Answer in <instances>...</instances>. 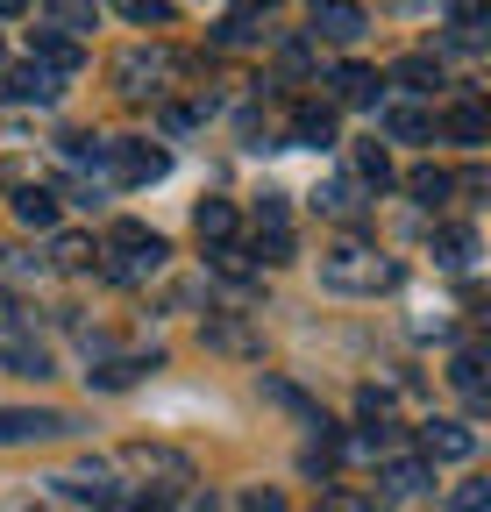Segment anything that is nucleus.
I'll use <instances>...</instances> for the list:
<instances>
[{"mask_svg":"<svg viewBox=\"0 0 491 512\" xmlns=\"http://www.w3.org/2000/svg\"><path fill=\"white\" fill-rule=\"evenodd\" d=\"M164 256H171L164 235H150L143 221H114V228H107V264H100V271H107L114 285H143V278L164 271Z\"/></svg>","mask_w":491,"mask_h":512,"instance_id":"obj_1","label":"nucleus"},{"mask_svg":"<svg viewBox=\"0 0 491 512\" xmlns=\"http://www.w3.org/2000/svg\"><path fill=\"white\" fill-rule=\"evenodd\" d=\"M399 271L385 264L378 249H363V242H342V249H328L321 256V285L328 292H385Z\"/></svg>","mask_w":491,"mask_h":512,"instance_id":"obj_2","label":"nucleus"},{"mask_svg":"<svg viewBox=\"0 0 491 512\" xmlns=\"http://www.w3.org/2000/svg\"><path fill=\"white\" fill-rule=\"evenodd\" d=\"M171 79H178V57H171V50L136 43V50H121V57H114V86L129 93V100H157Z\"/></svg>","mask_w":491,"mask_h":512,"instance_id":"obj_3","label":"nucleus"},{"mask_svg":"<svg viewBox=\"0 0 491 512\" xmlns=\"http://www.w3.org/2000/svg\"><path fill=\"white\" fill-rule=\"evenodd\" d=\"M200 342L214 349V356H242V363H264V335L250 328L242 313H207L200 320Z\"/></svg>","mask_w":491,"mask_h":512,"instance_id":"obj_4","label":"nucleus"},{"mask_svg":"<svg viewBox=\"0 0 491 512\" xmlns=\"http://www.w3.org/2000/svg\"><path fill=\"white\" fill-rule=\"evenodd\" d=\"M107 171H114V185H157L171 171V157L157 143H107Z\"/></svg>","mask_w":491,"mask_h":512,"instance_id":"obj_5","label":"nucleus"},{"mask_svg":"<svg viewBox=\"0 0 491 512\" xmlns=\"http://www.w3.org/2000/svg\"><path fill=\"white\" fill-rule=\"evenodd\" d=\"M477 456V434L463 420H427L420 427V463H470Z\"/></svg>","mask_w":491,"mask_h":512,"instance_id":"obj_6","label":"nucleus"},{"mask_svg":"<svg viewBox=\"0 0 491 512\" xmlns=\"http://www.w3.org/2000/svg\"><path fill=\"white\" fill-rule=\"evenodd\" d=\"M121 463H129L136 477H157V491H178V484H193V463H186V456H171V448H150V441H136Z\"/></svg>","mask_w":491,"mask_h":512,"instance_id":"obj_7","label":"nucleus"},{"mask_svg":"<svg viewBox=\"0 0 491 512\" xmlns=\"http://www.w3.org/2000/svg\"><path fill=\"white\" fill-rule=\"evenodd\" d=\"M306 29H314L321 43H356L363 29H371V15H363L356 0H314V22Z\"/></svg>","mask_w":491,"mask_h":512,"instance_id":"obj_8","label":"nucleus"},{"mask_svg":"<svg viewBox=\"0 0 491 512\" xmlns=\"http://www.w3.org/2000/svg\"><path fill=\"white\" fill-rule=\"evenodd\" d=\"M72 420L65 413H50V406H0V441H50V434H65Z\"/></svg>","mask_w":491,"mask_h":512,"instance_id":"obj_9","label":"nucleus"},{"mask_svg":"<svg viewBox=\"0 0 491 512\" xmlns=\"http://www.w3.org/2000/svg\"><path fill=\"white\" fill-rule=\"evenodd\" d=\"M378 121H385V136H392V143H435V114L413 107V100H385Z\"/></svg>","mask_w":491,"mask_h":512,"instance_id":"obj_10","label":"nucleus"},{"mask_svg":"<svg viewBox=\"0 0 491 512\" xmlns=\"http://www.w3.org/2000/svg\"><path fill=\"white\" fill-rule=\"evenodd\" d=\"M292 143L328 150V143H335V107H328V100H299V107H292Z\"/></svg>","mask_w":491,"mask_h":512,"instance_id":"obj_11","label":"nucleus"},{"mask_svg":"<svg viewBox=\"0 0 491 512\" xmlns=\"http://www.w3.org/2000/svg\"><path fill=\"white\" fill-rule=\"evenodd\" d=\"M36 64H43V72H57V79H72L79 64H86V50H79L65 29H36Z\"/></svg>","mask_w":491,"mask_h":512,"instance_id":"obj_12","label":"nucleus"},{"mask_svg":"<svg viewBox=\"0 0 491 512\" xmlns=\"http://www.w3.org/2000/svg\"><path fill=\"white\" fill-rule=\"evenodd\" d=\"M328 93L342 107H378V72H363V64H335L328 72Z\"/></svg>","mask_w":491,"mask_h":512,"instance_id":"obj_13","label":"nucleus"},{"mask_svg":"<svg viewBox=\"0 0 491 512\" xmlns=\"http://www.w3.org/2000/svg\"><path fill=\"white\" fill-rule=\"evenodd\" d=\"M0 79H8V93H15V100H57V93H65V79H57V72H43L36 57H29V64H8Z\"/></svg>","mask_w":491,"mask_h":512,"instance_id":"obj_14","label":"nucleus"},{"mask_svg":"<svg viewBox=\"0 0 491 512\" xmlns=\"http://www.w3.org/2000/svg\"><path fill=\"white\" fill-rule=\"evenodd\" d=\"M435 128H442V136H456V143H470V150H477V143L491 136V121H484V107H477V100H463V107H449V114H442Z\"/></svg>","mask_w":491,"mask_h":512,"instance_id":"obj_15","label":"nucleus"},{"mask_svg":"<svg viewBox=\"0 0 491 512\" xmlns=\"http://www.w3.org/2000/svg\"><path fill=\"white\" fill-rule=\"evenodd\" d=\"M392 86L399 93H435L442 86V57H399L392 64Z\"/></svg>","mask_w":491,"mask_h":512,"instance_id":"obj_16","label":"nucleus"},{"mask_svg":"<svg viewBox=\"0 0 491 512\" xmlns=\"http://www.w3.org/2000/svg\"><path fill=\"white\" fill-rule=\"evenodd\" d=\"M193 228H200V242H207V249H221V242H235V207H228V200H200Z\"/></svg>","mask_w":491,"mask_h":512,"instance_id":"obj_17","label":"nucleus"},{"mask_svg":"<svg viewBox=\"0 0 491 512\" xmlns=\"http://www.w3.org/2000/svg\"><path fill=\"white\" fill-rule=\"evenodd\" d=\"M15 221H22V228H57V192L22 185V192H15Z\"/></svg>","mask_w":491,"mask_h":512,"instance_id":"obj_18","label":"nucleus"},{"mask_svg":"<svg viewBox=\"0 0 491 512\" xmlns=\"http://www.w3.org/2000/svg\"><path fill=\"white\" fill-rule=\"evenodd\" d=\"M449 384H456L470 406H484V399H491V384H484V356H477V349H463V356L449 363Z\"/></svg>","mask_w":491,"mask_h":512,"instance_id":"obj_19","label":"nucleus"},{"mask_svg":"<svg viewBox=\"0 0 491 512\" xmlns=\"http://www.w3.org/2000/svg\"><path fill=\"white\" fill-rule=\"evenodd\" d=\"M385 484H392L399 498H413V491L435 484V463H420V456H392V463H385Z\"/></svg>","mask_w":491,"mask_h":512,"instance_id":"obj_20","label":"nucleus"},{"mask_svg":"<svg viewBox=\"0 0 491 512\" xmlns=\"http://www.w3.org/2000/svg\"><path fill=\"white\" fill-rule=\"evenodd\" d=\"M150 363H157V356H114V363H100V370H86V377L100 384V392H129V384H136Z\"/></svg>","mask_w":491,"mask_h":512,"instance_id":"obj_21","label":"nucleus"},{"mask_svg":"<svg viewBox=\"0 0 491 512\" xmlns=\"http://www.w3.org/2000/svg\"><path fill=\"white\" fill-rule=\"evenodd\" d=\"M356 185H363V192H385V185H392V157H385V143H356Z\"/></svg>","mask_w":491,"mask_h":512,"instance_id":"obj_22","label":"nucleus"},{"mask_svg":"<svg viewBox=\"0 0 491 512\" xmlns=\"http://www.w3.org/2000/svg\"><path fill=\"white\" fill-rule=\"evenodd\" d=\"M470 256H477V235L470 228H442L435 235V264L442 271H470Z\"/></svg>","mask_w":491,"mask_h":512,"instance_id":"obj_23","label":"nucleus"},{"mask_svg":"<svg viewBox=\"0 0 491 512\" xmlns=\"http://www.w3.org/2000/svg\"><path fill=\"white\" fill-rule=\"evenodd\" d=\"M264 15H271L264 0H242V8L221 22V43H257V36H264Z\"/></svg>","mask_w":491,"mask_h":512,"instance_id":"obj_24","label":"nucleus"},{"mask_svg":"<svg viewBox=\"0 0 491 512\" xmlns=\"http://www.w3.org/2000/svg\"><path fill=\"white\" fill-rule=\"evenodd\" d=\"M0 363H8L15 377H57V370H50V349H43V342H8V349H0Z\"/></svg>","mask_w":491,"mask_h":512,"instance_id":"obj_25","label":"nucleus"},{"mask_svg":"<svg viewBox=\"0 0 491 512\" xmlns=\"http://www.w3.org/2000/svg\"><path fill=\"white\" fill-rule=\"evenodd\" d=\"M321 214H335V221H356V214H363V185H356V178H335V185H321Z\"/></svg>","mask_w":491,"mask_h":512,"instance_id":"obj_26","label":"nucleus"},{"mask_svg":"<svg viewBox=\"0 0 491 512\" xmlns=\"http://www.w3.org/2000/svg\"><path fill=\"white\" fill-rule=\"evenodd\" d=\"M250 264L264 271H278V264H292V228H257V242H250Z\"/></svg>","mask_w":491,"mask_h":512,"instance_id":"obj_27","label":"nucleus"},{"mask_svg":"<svg viewBox=\"0 0 491 512\" xmlns=\"http://www.w3.org/2000/svg\"><path fill=\"white\" fill-rule=\"evenodd\" d=\"M406 192H413V200H420V207H442V200H449V192H456V178H449V171H435V164H420V171L406 178Z\"/></svg>","mask_w":491,"mask_h":512,"instance_id":"obj_28","label":"nucleus"},{"mask_svg":"<svg viewBox=\"0 0 491 512\" xmlns=\"http://www.w3.org/2000/svg\"><path fill=\"white\" fill-rule=\"evenodd\" d=\"M114 15H121V22H136V29H171L178 8H171V0H114Z\"/></svg>","mask_w":491,"mask_h":512,"instance_id":"obj_29","label":"nucleus"},{"mask_svg":"<svg viewBox=\"0 0 491 512\" xmlns=\"http://www.w3.org/2000/svg\"><path fill=\"white\" fill-rule=\"evenodd\" d=\"M50 264H57V271H93V242H86V235H57V242H50Z\"/></svg>","mask_w":491,"mask_h":512,"instance_id":"obj_30","label":"nucleus"},{"mask_svg":"<svg viewBox=\"0 0 491 512\" xmlns=\"http://www.w3.org/2000/svg\"><path fill=\"white\" fill-rule=\"evenodd\" d=\"M385 498L378 491H342V484H321V512H378Z\"/></svg>","mask_w":491,"mask_h":512,"instance_id":"obj_31","label":"nucleus"},{"mask_svg":"<svg viewBox=\"0 0 491 512\" xmlns=\"http://www.w3.org/2000/svg\"><path fill=\"white\" fill-rule=\"evenodd\" d=\"M93 15H100V0H57V29H93Z\"/></svg>","mask_w":491,"mask_h":512,"instance_id":"obj_32","label":"nucleus"},{"mask_svg":"<svg viewBox=\"0 0 491 512\" xmlns=\"http://www.w3.org/2000/svg\"><path fill=\"white\" fill-rule=\"evenodd\" d=\"M356 413H363V420H378V427H385V413H392V399L378 392V384H363V399H356Z\"/></svg>","mask_w":491,"mask_h":512,"instance_id":"obj_33","label":"nucleus"},{"mask_svg":"<svg viewBox=\"0 0 491 512\" xmlns=\"http://www.w3.org/2000/svg\"><path fill=\"white\" fill-rule=\"evenodd\" d=\"M456 512H491V491H484V484H463V491H456Z\"/></svg>","mask_w":491,"mask_h":512,"instance_id":"obj_34","label":"nucleus"},{"mask_svg":"<svg viewBox=\"0 0 491 512\" xmlns=\"http://www.w3.org/2000/svg\"><path fill=\"white\" fill-rule=\"evenodd\" d=\"M242 512H292L278 491H250V498H242Z\"/></svg>","mask_w":491,"mask_h":512,"instance_id":"obj_35","label":"nucleus"},{"mask_svg":"<svg viewBox=\"0 0 491 512\" xmlns=\"http://www.w3.org/2000/svg\"><path fill=\"white\" fill-rule=\"evenodd\" d=\"M442 8H449V15H456V22H470V15H477V8H484V0H442Z\"/></svg>","mask_w":491,"mask_h":512,"instance_id":"obj_36","label":"nucleus"},{"mask_svg":"<svg viewBox=\"0 0 491 512\" xmlns=\"http://www.w3.org/2000/svg\"><path fill=\"white\" fill-rule=\"evenodd\" d=\"M0 328H15V299L8 292H0Z\"/></svg>","mask_w":491,"mask_h":512,"instance_id":"obj_37","label":"nucleus"},{"mask_svg":"<svg viewBox=\"0 0 491 512\" xmlns=\"http://www.w3.org/2000/svg\"><path fill=\"white\" fill-rule=\"evenodd\" d=\"M22 8H29V0H0V15H22Z\"/></svg>","mask_w":491,"mask_h":512,"instance_id":"obj_38","label":"nucleus"},{"mask_svg":"<svg viewBox=\"0 0 491 512\" xmlns=\"http://www.w3.org/2000/svg\"><path fill=\"white\" fill-rule=\"evenodd\" d=\"M136 512H171V505H164V498H157V505H136Z\"/></svg>","mask_w":491,"mask_h":512,"instance_id":"obj_39","label":"nucleus"},{"mask_svg":"<svg viewBox=\"0 0 491 512\" xmlns=\"http://www.w3.org/2000/svg\"><path fill=\"white\" fill-rule=\"evenodd\" d=\"M0 72H8V57H0Z\"/></svg>","mask_w":491,"mask_h":512,"instance_id":"obj_40","label":"nucleus"}]
</instances>
